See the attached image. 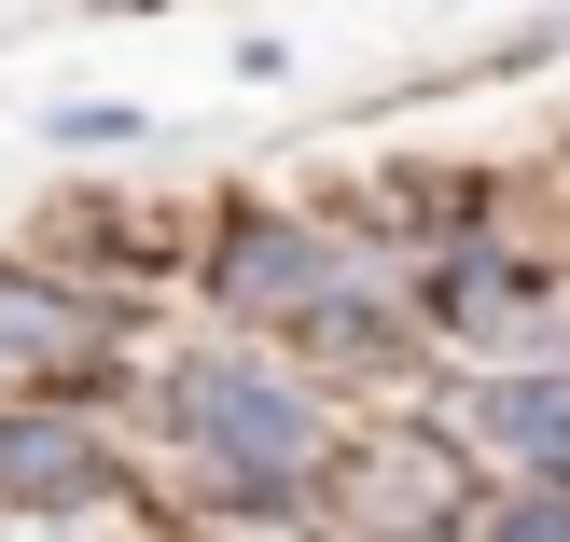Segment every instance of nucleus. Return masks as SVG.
<instances>
[{
  "label": "nucleus",
  "instance_id": "7ed1b4c3",
  "mask_svg": "<svg viewBox=\"0 0 570 542\" xmlns=\"http://www.w3.org/2000/svg\"><path fill=\"white\" fill-rule=\"evenodd\" d=\"M348 250L362 237H334L321 209H265V195H237V209L209 223V250H195V293H209L237 334H306L321 293L348 278Z\"/></svg>",
  "mask_w": 570,
  "mask_h": 542
},
{
  "label": "nucleus",
  "instance_id": "20e7f679",
  "mask_svg": "<svg viewBox=\"0 0 570 542\" xmlns=\"http://www.w3.org/2000/svg\"><path fill=\"white\" fill-rule=\"evenodd\" d=\"M111 501H126V460L83 404H56V390L0 404V529H83Z\"/></svg>",
  "mask_w": 570,
  "mask_h": 542
},
{
  "label": "nucleus",
  "instance_id": "0eeeda50",
  "mask_svg": "<svg viewBox=\"0 0 570 542\" xmlns=\"http://www.w3.org/2000/svg\"><path fill=\"white\" fill-rule=\"evenodd\" d=\"M460 542H570V473H488Z\"/></svg>",
  "mask_w": 570,
  "mask_h": 542
},
{
  "label": "nucleus",
  "instance_id": "6e6552de",
  "mask_svg": "<svg viewBox=\"0 0 570 542\" xmlns=\"http://www.w3.org/2000/svg\"><path fill=\"white\" fill-rule=\"evenodd\" d=\"M42 139H56V154H139V139H154V111H126V98H56Z\"/></svg>",
  "mask_w": 570,
  "mask_h": 542
},
{
  "label": "nucleus",
  "instance_id": "f257e3e1",
  "mask_svg": "<svg viewBox=\"0 0 570 542\" xmlns=\"http://www.w3.org/2000/svg\"><path fill=\"white\" fill-rule=\"evenodd\" d=\"M154 432L167 460L195 473V501H223V515H321V460H334V390L306 376L293 348H265V334H223V348H181L154 362Z\"/></svg>",
  "mask_w": 570,
  "mask_h": 542
},
{
  "label": "nucleus",
  "instance_id": "f03ea898",
  "mask_svg": "<svg viewBox=\"0 0 570 542\" xmlns=\"http://www.w3.org/2000/svg\"><path fill=\"white\" fill-rule=\"evenodd\" d=\"M473 445L432 432V417H390V432H334L321 460V515L334 542H460L473 529Z\"/></svg>",
  "mask_w": 570,
  "mask_h": 542
},
{
  "label": "nucleus",
  "instance_id": "423d86ee",
  "mask_svg": "<svg viewBox=\"0 0 570 542\" xmlns=\"http://www.w3.org/2000/svg\"><path fill=\"white\" fill-rule=\"evenodd\" d=\"M473 473H570V362H488L460 390Z\"/></svg>",
  "mask_w": 570,
  "mask_h": 542
},
{
  "label": "nucleus",
  "instance_id": "39448f33",
  "mask_svg": "<svg viewBox=\"0 0 570 542\" xmlns=\"http://www.w3.org/2000/svg\"><path fill=\"white\" fill-rule=\"evenodd\" d=\"M111 334H126V306H111L98 278H70V265H14V250H0V376H28V390L98 376Z\"/></svg>",
  "mask_w": 570,
  "mask_h": 542
}]
</instances>
